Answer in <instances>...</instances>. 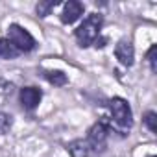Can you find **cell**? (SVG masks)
I'll return each mask as SVG.
<instances>
[{"instance_id": "6da1fadb", "label": "cell", "mask_w": 157, "mask_h": 157, "mask_svg": "<svg viewBox=\"0 0 157 157\" xmlns=\"http://www.w3.org/2000/svg\"><path fill=\"white\" fill-rule=\"evenodd\" d=\"M107 109H109V124L113 133H120L122 137L128 135V131L133 128V111L131 105L126 98L122 96H113L107 100Z\"/></svg>"}, {"instance_id": "7a4b0ae2", "label": "cell", "mask_w": 157, "mask_h": 157, "mask_svg": "<svg viewBox=\"0 0 157 157\" xmlns=\"http://www.w3.org/2000/svg\"><path fill=\"white\" fill-rule=\"evenodd\" d=\"M102 26H104V17L100 13H89L83 22L74 30V39L80 48H89L94 44V41L102 35Z\"/></svg>"}, {"instance_id": "3957f363", "label": "cell", "mask_w": 157, "mask_h": 157, "mask_svg": "<svg viewBox=\"0 0 157 157\" xmlns=\"http://www.w3.org/2000/svg\"><path fill=\"white\" fill-rule=\"evenodd\" d=\"M111 133H113V129H111V124H109L107 117H102L98 122H94L89 128L85 140H87L91 151L94 153V157H102V153H105L107 140H109Z\"/></svg>"}, {"instance_id": "277c9868", "label": "cell", "mask_w": 157, "mask_h": 157, "mask_svg": "<svg viewBox=\"0 0 157 157\" xmlns=\"http://www.w3.org/2000/svg\"><path fill=\"white\" fill-rule=\"evenodd\" d=\"M21 54H28V52H33L37 48V41L35 37L21 24L17 22H11L8 26V37H6Z\"/></svg>"}, {"instance_id": "5b68a950", "label": "cell", "mask_w": 157, "mask_h": 157, "mask_svg": "<svg viewBox=\"0 0 157 157\" xmlns=\"http://www.w3.org/2000/svg\"><path fill=\"white\" fill-rule=\"evenodd\" d=\"M41 100H43V91L39 87L26 85V87L19 89V102H21L22 109L28 111V113L35 111L39 107V104H41Z\"/></svg>"}, {"instance_id": "8992f818", "label": "cell", "mask_w": 157, "mask_h": 157, "mask_svg": "<svg viewBox=\"0 0 157 157\" xmlns=\"http://www.w3.org/2000/svg\"><path fill=\"white\" fill-rule=\"evenodd\" d=\"M115 57L118 59V63L126 68L133 67L135 63V46H133V41L128 39V37H122L117 44H115Z\"/></svg>"}, {"instance_id": "52a82bcc", "label": "cell", "mask_w": 157, "mask_h": 157, "mask_svg": "<svg viewBox=\"0 0 157 157\" xmlns=\"http://www.w3.org/2000/svg\"><path fill=\"white\" fill-rule=\"evenodd\" d=\"M85 11V4L80 2V0H68V2L63 4V10H61V15H59V21L63 24H74L78 19H80Z\"/></svg>"}, {"instance_id": "ba28073f", "label": "cell", "mask_w": 157, "mask_h": 157, "mask_svg": "<svg viewBox=\"0 0 157 157\" xmlns=\"http://www.w3.org/2000/svg\"><path fill=\"white\" fill-rule=\"evenodd\" d=\"M67 151H68L70 157H94V153L91 151L85 139H74L72 142H68Z\"/></svg>"}, {"instance_id": "9c48e42d", "label": "cell", "mask_w": 157, "mask_h": 157, "mask_svg": "<svg viewBox=\"0 0 157 157\" xmlns=\"http://www.w3.org/2000/svg\"><path fill=\"white\" fill-rule=\"evenodd\" d=\"M43 78L54 87H65L68 83V76L59 70V68H44L43 70Z\"/></svg>"}, {"instance_id": "30bf717a", "label": "cell", "mask_w": 157, "mask_h": 157, "mask_svg": "<svg viewBox=\"0 0 157 157\" xmlns=\"http://www.w3.org/2000/svg\"><path fill=\"white\" fill-rule=\"evenodd\" d=\"M19 56H21V52H19L8 39L0 37V59L10 61V59H17Z\"/></svg>"}, {"instance_id": "8fae6325", "label": "cell", "mask_w": 157, "mask_h": 157, "mask_svg": "<svg viewBox=\"0 0 157 157\" xmlns=\"http://www.w3.org/2000/svg\"><path fill=\"white\" fill-rule=\"evenodd\" d=\"M57 6H59V0H44V2H37V4H35V13H37V17L44 19V17H48Z\"/></svg>"}, {"instance_id": "7c38bea8", "label": "cell", "mask_w": 157, "mask_h": 157, "mask_svg": "<svg viewBox=\"0 0 157 157\" xmlns=\"http://www.w3.org/2000/svg\"><path fill=\"white\" fill-rule=\"evenodd\" d=\"M13 115L6 113V111H0V135H6L10 133V129L13 128Z\"/></svg>"}, {"instance_id": "4fadbf2b", "label": "cell", "mask_w": 157, "mask_h": 157, "mask_svg": "<svg viewBox=\"0 0 157 157\" xmlns=\"http://www.w3.org/2000/svg\"><path fill=\"white\" fill-rule=\"evenodd\" d=\"M142 124L148 128L150 133H157V113L155 111H146L144 117H142Z\"/></svg>"}, {"instance_id": "5bb4252c", "label": "cell", "mask_w": 157, "mask_h": 157, "mask_svg": "<svg viewBox=\"0 0 157 157\" xmlns=\"http://www.w3.org/2000/svg\"><path fill=\"white\" fill-rule=\"evenodd\" d=\"M146 61L150 65L151 74H157V44H151L146 52Z\"/></svg>"}, {"instance_id": "9a60e30c", "label": "cell", "mask_w": 157, "mask_h": 157, "mask_svg": "<svg viewBox=\"0 0 157 157\" xmlns=\"http://www.w3.org/2000/svg\"><path fill=\"white\" fill-rule=\"evenodd\" d=\"M105 44H107V37H102V35H100V37L94 41V48H104Z\"/></svg>"}, {"instance_id": "2e32d148", "label": "cell", "mask_w": 157, "mask_h": 157, "mask_svg": "<svg viewBox=\"0 0 157 157\" xmlns=\"http://www.w3.org/2000/svg\"><path fill=\"white\" fill-rule=\"evenodd\" d=\"M148 157H157V155H148Z\"/></svg>"}]
</instances>
